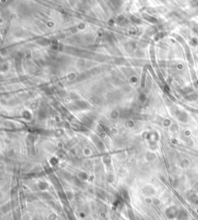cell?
<instances>
[{
	"instance_id": "obj_1",
	"label": "cell",
	"mask_w": 198,
	"mask_h": 220,
	"mask_svg": "<svg viewBox=\"0 0 198 220\" xmlns=\"http://www.w3.org/2000/svg\"><path fill=\"white\" fill-rule=\"evenodd\" d=\"M177 216H178V217L180 218V219L186 220V218H187V213H186V212H184V211H180V212H178V215H177Z\"/></svg>"
}]
</instances>
